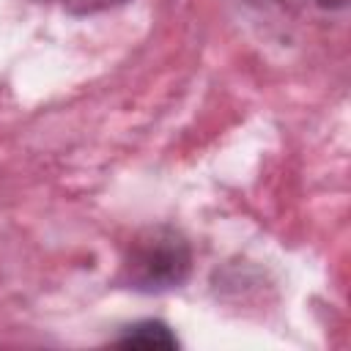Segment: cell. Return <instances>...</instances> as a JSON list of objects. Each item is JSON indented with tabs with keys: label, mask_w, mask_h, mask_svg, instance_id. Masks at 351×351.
<instances>
[{
	"label": "cell",
	"mask_w": 351,
	"mask_h": 351,
	"mask_svg": "<svg viewBox=\"0 0 351 351\" xmlns=\"http://www.w3.org/2000/svg\"><path fill=\"white\" fill-rule=\"evenodd\" d=\"M192 269V252L186 239L167 225L140 230L123 258V282L137 291L178 288Z\"/></svg>",
	"instance_id": "obj_1"
},
{
	"label": "cell",
	"mask_w": 351,
	"mask_h": 351,
	"mask_svg": "<svg viewBox=\"0 0 351 351\" xmlns=\"http://www.w3.org/2000/svg\"><path fill=\"white\" fill-rule=\"evenodd\" d=\"M115 343L132 348H178L176 335L162 321H140L134 326H126Z\"/></svg>",
	"instance_id": "obj_2"
},
{
	"label": "cell",
	"mask_w": 351,
	"mask_h": 351,
	"mask_svg": "<svg viewBox=\"0 0 351 351\" xmlns=\"http://www.w3.org/2000/svg\"><path fill=\"white\" fill-rule=\"evenodd\" d=\"M63 8L69 14H77V16H88V14H99V11H110V8H118L129 0H60Z\"/></svg>",
	"instance_id": "obj_3"
},
{
	"label": "cell",
	"mask_w": 351,
	"mask_h": 351,
	"mask_svg": "<svg viewBox=\"0 0 351 351\" xmlns=\"http://www.w3.org/2000/svg\"><path fill=\"white\" fill-rule=\"evenodd\" d=\"M318 3H321L324 8H343L348 0H318Z\"/></svg>",
	"instance_id": "obj_4"
},
{
	"label": "cell",
	"mask_w": 351,
	"mask_h": 351,
	"mask_svg": "<svg viewBox=\"0 0 351 351\" xmlns=\"http://www.w3.org/2000/svg\"><path fill=\"white\" fill-rule=\"evenodd\" d=\"M33 3H49V0H33Z\"/></svg>",
	"instance_id": "obj_5"
}]
</instances>
